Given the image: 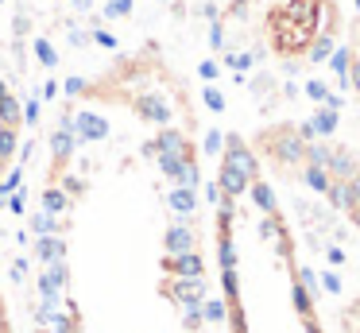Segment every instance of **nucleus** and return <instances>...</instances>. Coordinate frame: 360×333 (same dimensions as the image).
I'll return each mask as SVG.
<instances>
[{
  "instance_id": "nucleus-1",
  "label": "nucleus",
  "mask_w": 360,
  "mask_h": 333,
  "mask_svg": "<svg viewBox=\"0 0 360 333\" xmlns=\"http://www.w3.org/2000/svg\"><path fill=\"white\" fill-rule=\"evenodd\" d=\"M43 144L35 333H151L148 302L202 329L194 105L167 54L143 43L70 82Z\"/></svg>"
},
{
  "instance_id": "nucleus-2",
  "label": "nucleus",
  "mask_w": 360,
  "mask_h": 333,
  "mask_svg": "<svg viewBox=\"0 0 360 333\" xmlns=\"http://www.w3.org/2000/svg\"><path fill=\"white\" fill-rule=\"evenodd\" d=\"M217 206L221 314L229 333H321L314 275L298 263L295 237L259 159L240 136L221 147L213 182Z\"/></svg>"
},
{
  "instance_id": "nucleus-3",
  "label": "nucleus",
  "mask_w": 360,
  "mask_h": 333,
  "mask_svg": "<svg viewBox=\"0 0 360 333\" xmlns=\"http://www.w3.org/2000/svg\"><path fill=\"white\" fill-rule=\"evenodd\" d=\"M341 31V12L333 0H275L264 12V43L275 58H306L321 54Z\"/></svg>"
},
{
  "instance_id": "nucleus-4",
  "label": "nucleus",
  "mask_w": 360,
  "mask_h": 333,
  "mask_svg": "<svg viewBox=\"0 0 360 333\" xmlns=\"http://www.w3.org/2000/svg\"><path fill=\"white\" fill-rule=\"evenodd\" d=\"M20 139H24V108H20V97L8 85V77L0 74V186L8 182L12 167H16Z\"/></svg>"
},
{
  "instance_id": "nucleus-5",
  "label": "nucleus",
  "mask_w": 360,
  "mask_h": 333,
  "mask_svg": "<svg viewBox=\"0 0 360 333\" xmlns=\"http://www.w3.org/2000/svg\"><path fill=\"white\" fill-rule=\"evenodd\" d=\"M0 333H16L12 329V314H8V299H4V291H0Z\"/></svg>"
}]
</instances>
